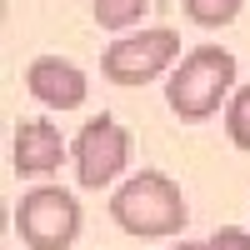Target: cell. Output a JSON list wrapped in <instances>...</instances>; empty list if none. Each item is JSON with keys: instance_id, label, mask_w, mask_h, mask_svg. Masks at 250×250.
I'll list each match as a JSON object with an SVG mask.
<instances>
[{"instance_id": "6da1fadb", "label": "cell", "mask_w": 250, "mask_h": 250, "mask_svg": "<svg viewBox=\"0 0 250 250\" xmlns=\"http://www.w3.org/2000/svg\"><path fill=\"white\" fill-rule=\"evenodd\" d=\"M110 220L120 225L125 235H140V240H165V235H180L185 220H190V205H185L180 185L160 170H140L110 195Z\"/></svg>"}, {"instance_id": "7a4b0ae2", "label": "cell", "mask_w": 250, "mask_h": 250, "mask_svg": "<svg viewBox=\"0 0 250 250\" xmlns=\"http://www.w3.org/2000/svg\"><path fill=\"white\" fill-rule=\"evenodd\" d=\"M235 90V55L225 45H195L180 55L175 75L165 80V100L185 125H200L220 110V100Z\"/></svg>"}, {"instance_id": "3957f363", "label": "cell", "mask_w": 250, "mask_h": 250, "mask_svg": "<svg viewBox=\"0 0 250 250\" xmlns=\"http://www.w3.org/2000/svg\"><path fill=\"white\" fill-rule=\"evenodd\" d=\"M15 230L30 250H65L80 235V200L65 185H35L15 205Z\"/></svg>"}, {"instance_id": "277c9868", "label": "cell", "mask_w": 250, "mask_h": 250, "mask_svg": "<svg viewBox=\"0 0 250 250\" xmlns=\"http://www.w3.org/2000/svg\"><path fill=\"white\" fill-rule=\"evenodd\" d=\"M175 55H180V35L170 25H155V30L110 40V50L100 55V75H105L110 85H145V80L170 70Z\"/></svg>"}, {"instance_id": "5b68a950", "label": "cell", "mask_w": 250, "mask_h": 250, "mask_svg": "<svg viewBox=\"0 0 250 250\" xmlns=\"http://www.w3.org/2000/svg\"><path fill=\"white\" fill-rule=\"evenodd\" d=\"M70 160H75V180L85 190H105L130 165V130L115 115H95V120L80 125V135L70 145Z\"/></svg>"}, {"instance_id": "8992f818", "label": "cell", "mask_w": 250, "mask_h": 250, "mask_svg": "<svg viewBox=\"0 0 250 250\" xmlns=\"http://www.w3.org/2000/svg\"><path fill=\"white\" fill-rule=\"evenodd\" d=\"M25 90L45 110H80L90 80H85L80 65H70V60H60V55H35L25 65Z\"/></svg>"}, {"instance_id": "52a82bcc", "label": "cell", "mask_w": 250, "mask_h": 250, "mask_svg": "<svg viewBox=\"0 0 250 250\" xmlns=\"http://www.w3.org/2000/svg\"><path fill=\"white\" fill-rule=\"evenodd\" d=\"M60 160H65V140H60V130H55L45 115H35V120H25V125L15 130V140H10V165H15V175H25V180L55 175Z\"/></svg>"}, {"instance_id": "ba28073f", "label": "cell", "mask_w": 250, "mask_h": 250, "mask_svg": "<svg viewBox=\"0 0 250 250\" xmlns=\"http://www.w3.org/2000/svg\"><path fill=\"white\" fill-rule=\"evenodd\" d=\"M245 0H180V10L185 20H195L200 30H220V25H230V20L240 15Z\"/></svg>"}, {"instance_id": "9c48e42d", "label": "cell", "mask_w": 250, "mask_h": 250, "mask_svg": "<svg viewBox=\"0 0 250 250\" xmlns=\"http://www.w3.org/2000/svg\"><path fill=\"white\" fill-rule=\"evenodd\" d=\"M150 5H155V0H95L90 10H95V25L100 30H130Z\"/></svg>"}, {"instance_id": "30bf717a", "label": "cell", "mask_w": 250, "mask_h": 250, "mask_svg": "<svg viewBox=\"0 0 250 250\" xmlns=\"http://www.w3.org/2000/svg\"><path fill=\"white\" fill-rule=\"evenodd\" d=\"M225 130H230L235 150H250V85H240L225 105Z\"/></svg>"}, {"instance_id": "8fae6325", "label": "cell", "mask_w": 250, "mask_h": 250, "mask_svg": "<svg viewBox=\"0 0 250 250\" xmlns=\"http://www.w3.org/2000/svg\"><path fill=\"white\" fill-rule=\"evenodd\" d=\"M210 250H250V230H240V225H220V230L210 235Z\"/></svg>"}, {"instance_id": "7c38bea8", "label": "cell", "mask_w": 250, "mask_h": 250, "mask_svg": "<svg viewBox=\"0 0 250 250\" xmlns=\"http://www.w3.org/2000/svg\"><path fill=\"white\" fill-rule=\"evenodd\" d=\"M170 250H210V240H180V245H170Z\"/></svg>"}]
</instances>
